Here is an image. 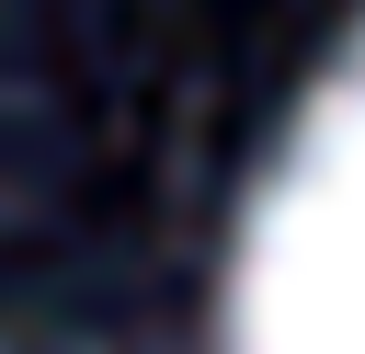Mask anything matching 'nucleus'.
<instances>
[{
	"mask_svg": "<svg viewBox=\"0 0 365 354\" xmlns=\"http://www.w3.org/2000/svg\"><path fill=\"white\" fill-rule=\"evenodd\" d=\"M228 354H365V34L285 126L240 263Z\"/></svg>",
	"mask_w": 365,
	"mask_h": 354,
	"instance_id": "1",
	"label": "nucleus"
}]
</instances>
